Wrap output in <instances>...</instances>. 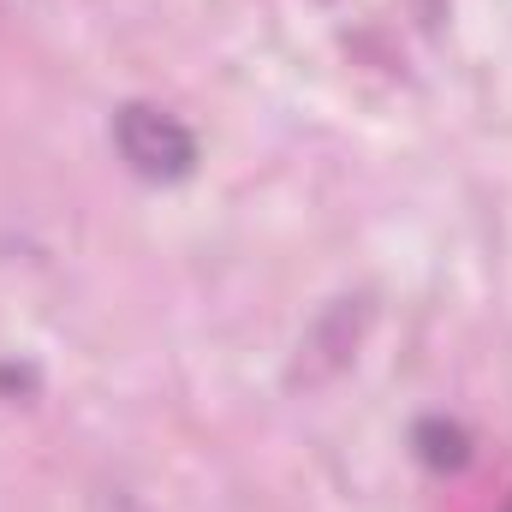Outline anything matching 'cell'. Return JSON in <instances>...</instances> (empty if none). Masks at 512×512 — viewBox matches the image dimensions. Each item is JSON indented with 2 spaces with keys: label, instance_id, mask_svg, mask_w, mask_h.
Returning <instances> with one entry per match:
<instances>
[{
  "label": "cell",
  "instance_id": "obj_1",
  "mask_svg": "<svg viewBox=\"0 0 512 512\" xmlns=\"http://www.w3.org/2000/svg\"><path fill=\"white\" fill-rule=\"evenodd\" d=\"M114 143L126 155V167L149 185H179L197 173V137L179 126L167 108H149V102H126L114 114Z\"/></svg>",
  "mask_w": 512,
  "mask_h": 512
},
{
  "label": "cell",
  "instance_id": "obj_2",
  "mask_svg": "<svg viewBox=\"0 0 512 512\" xmlns=\"http://www.w3.org/2000/svg\"><path fill=\"white\" fill-rule=\"evenodd\" d=\"M364 322H370V304L364 298H340L310 328V340L298 346V382H328L334 370H346L352 352H358V340H364Z\"/></svg>",
  "mask_w": 512,
  "mask_h": 512
},
{
  "label": "cell",
  "instance_id": "obj_3",
  "mask_svg": "<svg viewBox=\"0 0 512 512\" xmlns=\"http://www.w3.org/2000/svg\"><path fill=\"white\" fill-rule=\"evenodd\" d=\"M411 441H417V459H423L429 471H459V465L471 459V435H465L459 423H447V417H423Z\"/></svg>",
  "mask_w": 512,
  "mask_h": 512
}]
</instances>
